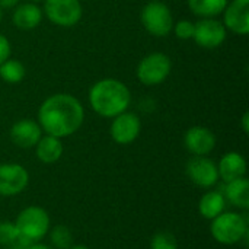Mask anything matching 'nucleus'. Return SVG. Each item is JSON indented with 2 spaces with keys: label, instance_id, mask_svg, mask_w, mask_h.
<instances>
[{
  "label": "nucleus",
  "instance_id": "obj_1",
  "mask_svg": "<svg viewBox=\"0 0 249 249\" xmlns=\"http://www.w3.org/2000/svg\"><path fill=\"white\" fill-rule=\"evenodd\" d=\"M85 111L79 99L69 93L47 98L38 109V124L48 136L58 139L74 134L83 124Z\"/></svg>",
  "mask_w": 249,
  "mask_h": 249
},
{
  "label": "nucleus",
  "instance_id": "obj_17",
  "mask_svg": "<svg viewBox=\"0 0 249 249\" xmlns=\"http://www.w3.org/2000/svg\"><path fill=\"white\" fill-rule=\"evenodd\" d=\"M35 149H36L35 150L36 158L42 163H55L57 160H60V158L63 156V150H64L61 139L48 136V134L39 139Z\"/></svg>",
  "mask_w": 249,
  "mask_h": 249
},
{
  "label": "nucleus",
  "instance_id": "obj_28",
  "mask_svg": "<svg viewBox=\"0 0 249 249\" xmlns=\"http://www.w3.org/2000/svg\"><path fill=\"white\" fill-rule=\"evenodd\" d=\"M19 3V0H0V7H15Z\"/></svg>",
  "mask_w": 249,
  "mask_h": 249
},
{
  "label": "nucleus",
  "instance_id": "obj_12",
  "mask_svg": "<svg viewBox=\"0 0 249 249\" xmlns=\"http://www.w3.org/2000/svg\"><path fill=\"white\" fill-rule=\"evenodd\" d=\"M184 144L194 156H207L216 147V136L206 127H191L184 137Z\"/></svg>",
  "mask_w": 249,
  "mask_h": 249
},
{
  "label": "nucleus",
  "instance_id": "obj_19",
  "mask_svg": "<svg viewBox=\"0 0 249 249\" xmlns=\"http://www.w3.org/2000/svg\"><path fill=\"white\" fill-rule=\"evenodd\" d=\"M235 207L247 210L249 209V181L242 177L226 182V197Z\"/></svg>",
  "mask_w": 249,
  "mask_h": 249
},
{
  "label": "nucleus",
  "instance_id": "obj_5",
  "mask_svg": "<svg viewBox=\"0 0 249 249\" xmlns=\"http://www.w3.org/2000/svg\"><path fill=\"white\" fill-rule=\"evenodd\" d=\"M140 19L146 31L155 36H166L174 28L171 9L159 0L147 3L142 10Z\"/></svg>",
  "mask_w": 249,
  "mask_h": 249
},
{
  "label": "nucleus",
  "instance_id": "obj_8",
  "mask_svg": "<svg viewBox=\"0 0 249 249\" xmlns=\"http://www.w3.org/2000/svg\"><path fill=\"white\" fill-rule=\"evenodd\" d=\"M29 182L28 171L19 163L0 165V196L12 197L20 194Z\"/></svg>",
  "mask_w": 249,
  "mask_h": 249
},
{
  "label": "nucleus",
  "instance_id": "obj_23",
  "mask_svg": "<svg viewBox=\"0 0 249 249\" xmlns=\"http://www.w3.org/2000/svg\"><path fill=\"white\" fill-rule=\"evenodd\" d=\"M20 238L19 231L12 222H0V245L10 247Z\"/></svg>",
  "mask_w": 249,
  "mask_h": 249
},
{
  "label": "nucleus",
  "instance_id": "obj_22",
  "mask_svg": "<svg viewBox=\"0 0 249 249\" xmlns=\"http://www.w3.org/2000/svg\"><path fill=\"white\" fill-rule=\"evenodd\" d=\"M50 232V241L57 249H69L73 245V235L67 226H54Z\"/></svg>",
  "mask_w": 249,
  "mask_h": 249
},
{
  "label": "nucleus",
  "instance_id": "obj_26",
  "mask_svg": "<svg viewBox=\"0 0 249 249\" xmlns=\"http://www.w3.org/2000/svg\"><path fill=\"white\" fill-rule=\"evenodd\" d=\"M10 57V42L9 39L0 34V64L4 63Z\"/></svg>",
  "mask_w": 249,
  "mask_h": 249
},
{
  "label": "nucleus",
  "instance_id": "obj_7",
  "mask_svg": "<svg viewBox=\"0 0 249 249\" xmlns=\"http://www.w3.org/2000/svg\"><path fill=\"white\" fill-rule=\"evenodd\" d=\"M45 16L57 26L70 28L82 19V4L79 0H44Z\"/></svg>",
  "mask_w": 249,
  "mask_h": 249
},
{
  "label": "nucleus",
  "instance_id": "obj_31",
  "mask_svg": "<svg viewBox=\"0 0 249 249\" xmlns=\"http://www.w3.org/2000/svg\"><path fill=\"white\" fill-rule=\"evenodd\" d=\"M1 16H3V12H1V7H0V20H1Z\"/></svg>",
  "mask_w": 249,
  "mask_h": 249
},
{
  "label": "nucleus",
  "instance_id": "obj_27",
  "mask_svg": "<svg viewBox=\"0 0 249 249\" xmlns=\"http://www.w3.org/2000/svg\"><path fill=\"white\" fill-rule=\"evenodd\" d=\"M241 124H242V130H244V133H245V134H248L249 133V114L248 112H244V115H242V120H241Z\"/></svg>",
  "mask_w": 249,
  "mask_h": 249
},
{
  "label": "nucleus",
  "instance_id": "obj_13",
  "mask_svg": "<svg viewBox=\"0 0 249 249\" xmlns=\"http://www.w3.org/2000/svg\"><path fill=\"white\" fill-rule=\"evenodd\" d=\"M225 28L238 34L247 35L249 32V0H232L225 7Z\"/></svg>",
  "mask_w": 249,
  "mask_h": 249
},
{
  "label": "nucleus",
  "instance_id": "obj_32",
  "mask_svg": "<svg viewBox=\"0 0 249 249\" xmlns=\"http://www.w3.org/2000/svg\"><path fill=\"white\" fill-rule=\"evenodd\" d=\"M31 1H34V3H36V1H41V0H31Z\"/></svg>",
  "mask_w": 249,
  "mask_h": 249
},
{
  "label": "nucleus",
  "instance_id": "obj_25",
  "mask_svg": "<svg viewBox=\"0 0 249 249\" xmlns=\"http://www.w3.org/2000/svg\"><path fill=\"white\" fill-rule=\"evenodd\" d=\"M172 29L175 31V35L179 39H191L194 36V23L187 19L177 22Z\"/></svg>",
  "mask_w": 249,
  "mask_h": 249
},
{
  "label": "nucleus",
  "instance_id": "obj_20",
  "mask_svg": "<svg viewBox=\"0 0 249 249\" xmlns=\"http://www.w3.org/2000/svg\"><path fill=\"white\" fill-rule=\"evenodd\" d=\"M229 0H188L190 9L201 18H214L228 6Z\"/></svg>",
  "mask_w": 249,
  "mask_h": 249
},
{
  "label": "nucleus",
  "instance_id": "obj_14",
  "mask_svg": "<svg viewBox=\"0 0 249 249\" xmlns=\"http://www.w3.org/2000/svg\"><path fill=\"white\" fill-rule=\"evenodd\" d=\"M42 137V130L39 124L34 120H20L15 123L10 128V140L20 149L35 147Z\"/></svg>",
  "mask_w": 249,
  "mask_h": 249
},
{
  "label": "nucleus",
  "instance_id": "obj_21",
  "mask_svg": "<svg viewBox=\"0 0 249 249\" xmlns=\"http://www.w3.org/2000/svg\"><path fill=\"white\" fill-rule=\"evenodd\" d=\"M26 70L25 66L19 60L7 58L4 63L0 64V79L9 85L20 83L25 79Z\"/></svg>",
  "mask_w": 249,
  "mask_h": 249
},
{
  "label": "nucleus",
  "instance_id": "obj_10",
  "mask_svg": "<svg viewBox=\"0 0 249 249\" xmlns=\"http://www.w3.org/2000/svg\"><path fill=\"white\" fill-rule=\"evenodd\" d=\"M187 175L196 185L201 188H210L219 181L217 165L206 156L191 158L187 163Z\"/></svg>",
  "mask_w": 249,
  "mask_h": 249
},
{
  "label": "nucleus",
  "instance_id": "obj_24",
  "mask_svg": "<svg viewBox=\"0 0 249 249\" xmlns=\"http://www.w3.org/2000/svg\"><path fill=\"white\" fill-rule=\"evenodd\" d=\"M150 249H178V241L171 232H159L153 235L150 241Z\"/></svg>",
  "mask_w": 249,
  "mask_h": 249
},
{
  "label": "nucleus",
  "instance_id": "obj_30",
  "mask_svg": "<svg viewBox=\"0 0 249 249\" xmlns=\"http://www.w3.org/2000/svg\"><path fill=\"white\" fill-rule=\"evenodd\" d=\"M69 249H89L88 247H85V245H71Z\"/></svg>",
  "mask_w": 249,
  "mask_h": 249
},
{
  "label": "nucleus",
  "instance_id": "obj_4",
  "mask_svg": "<svg viewBox=\"0 0 249 249\" xmlns=\"http://www.w3.org/2000/svg\"><path fill=\"white\" fill-rule=\"evenodd\" d=\"M15 225L22 238L29 242H38L50 231V216L44 209L31 206L18 214Z\"/></svg>",
  "mask_w": 249,
  "mask_h": 249
},
{
  "label": "nucleus",
  "instance_id": "obj_16",
  "mask_svg": "<svg viewBox=\"0 0 249 249\" xmlns=\"http://www.w3.org/2000/svg\"><path fill=\"white\" fill-rule=\"evenodd\" d=\"M41 20H42V10L34 1L19 4L12 15L13 25L23 31L36 28L41 23Z\"/></svg>",
  "mask_w": 249,
  "mask_h": 249
},
{
  "label": "nucleus",
  "instance_id": "obj_29",
  "mask_svg": "<svg viewBox=\"0 0 249 249\" xmlns=\"http://www.w3.org/2000/svg\"><path fill=\"white\" fill-rule=\"evenodd\" d=\"M26 249H53V248H51V247H48V245L39 244V242H32V244H29V245H28V248Z\"/></svg>",
  "mask_w": 249,
  "mask_h": 249
},
{
  "label": "nucleus",
  "instance_id": "obj_3",
  "mask_svg": "<svg viewBox=\"0 0 249 249\" xmlns=\"http://www.w3.org/2000/svg\"><path fill=\"white\" fill-rule=\"evenodd\" d=\"M212 236L222 245H235L248 235V222L242 214L223 212L212 220Z\"/></svg>",
  "mask_w": 249,
  "mask_h": 249
},
{
  "label": "nucleus",
  "instance_id": "obj_15",
  "mask_svg": "<svg viewBox=\"0 0 249 249\" xmlns=\"http://www.w3.org/2000/svg\"><path fill=\"white\" fill-rule=\"evenodd\" d=\"M219 178H222L225 182H231L233 179L242 178L247 174V160L245 158L238 152H229L222 156L219 165Z\"/></svg>",
  "mask_w": 249,
  "mask_h": 249
},
{
  "label": "nucleus",
  "instance_id": "obj_18",
  "mask_svg": "<svg viewBox=\"0 0 249 249\" xmlns=\"http://www.w3.org/2000/svg\"><path fill=\"white\" fill-rule=\"evenodd\" d=\"M225 206H226V198L220 191H209L201 197L198 203V212L204 219L213 220L214 217H217L220 213L225 212Z\"/></svg>",
  "mask_w": 249,
  "mask_h": 249
},
{
  "label": "nucleus",
  "instance_id": "obj_11",
  "mask_svg": "<svg viewBox=\"0 0 249 249\" xmlns=\"http://www.w3.org/2000/svg\"><path fill=\"white\" fill-rule=\"evenodd\" d=\"M140 130H142L140 118L133 112H123V114L114 117L109 133L115 143L130 144L139 137Z\"/></svg>",
  "mask_w": 249,
  "mask_h": 249
},
{
  "label": "nucleus",
  "instance_id": "obj_2",
  "mask_svg": "<svg viewBox=\"0 0 249 249\" xmlns=\"http://www.w3.org/2000/svg\"><path fill=\"white\" fill-rule=\"evenodd\" d=\"M89 102L98 115L104 118H114L127 111L131 102V95L123 82L108 77L96 82L90 88Z\"/></svg>",
  "mask_w": 249,
  "mask_h": 249
},
{
  "label": "nucleus",
  "instance_id": "obj_9",
  "mask_svg": "<svg viewBox=\"0 0 249 249\" xmlns=\"http://www.w3.org/2000/svg\"><path fill=\"white\" fill-rule=\"evenodd\" d=\"M193 39L207 50L220 47L226 39V28L222 22L214 20L213 18H206L194 23V36Z\"/></svg>",
  "mask_w": 249,
  "mask_h": 249
},
{
  "label": "nucleus",
  "instance_id": "obj_6",
  "mask_svg": "<svg viewBox=\"0 0 249 249\" xmlns=\"http://www.w3.org/2000/svg\"><path fill=\"white\" fill-rule=\"evenodd\" d=\"M172 69L171 58L163 53L146 55L137 66V79L146 86H156L166 80Z\"/></svg>",
  "mask_w": 249,
  "mask_h": 249
}]
</instances>
